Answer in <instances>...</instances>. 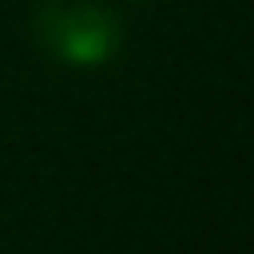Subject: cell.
I'll return each instance as SVG.
<instances>
[{
	"label": "cell",
	"mask_w": 254,
	"mask_h": 254,
	"mask_svg": "<svg viewBox=\"0 0 254 254\" xmlns=\"http://www.w3.org/2000/svg\"><path fill=\"white\" fill-rule=\"evenodd\" d=\"M40 48L71 67H95L119 48V20L95 0H40L32 16Z\"/></svg>",
	"instance_id": "cell-1"
}]
</instances>
